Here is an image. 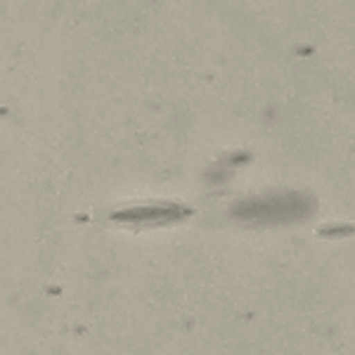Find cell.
Returning <instances> with one entry per match:
<instances>
[{
    "instance_id": "obj_1",
    "label": "cell",
    "mask_w": 355,
    "mask_h": 355,
    "mask_svg": "<svg viewBox=\"0 0 355 355\" xmlns=\"http://www.w3.org/2000/svg\"><path fill=\"white\" fill-rule=\"evenodd\" d=\"M313 211V202L306 194L282 192V194H263V197L242 199L232 206V216L244 225L268 227V225H287L308 218Z\"/></svg>"
},
{
    "instance_id": "obj_2",
    "label": "cell",
    "mask_w": 355,
    "mask_h": 355,
    "mask_svg": "<svg viewBox=\"0 0 355 355\" xmlns=\"http://www.w3.org/2000/svg\"><path fill=\"white\" fill-rule=\"evenodd\" d=\"M187 214L190 211L178 204H152V206H137V209L121 211V214L114 216V220L130 227H154V225H166V223L180 220Z\"/></svg>"
}]
</instances>
